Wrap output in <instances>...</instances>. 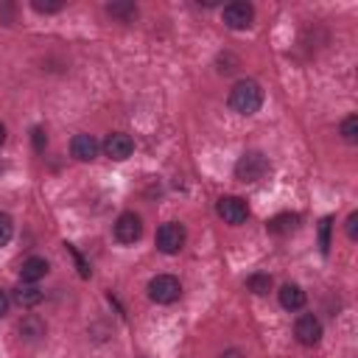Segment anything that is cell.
<instances>
[{
	"label": "cell",
	"mask_w": 358,
	"mask_h": 358,
	"mask_svg": "<svg viewBox=\"0 0 358 358\" xmlns=\"http://www.w3.org/2000/svg\"><path fill=\"white\" fill-rule=\"evenodd\" d=\"M215 213H218L227 224H232V227H238V224H243V221L249 218V207H246V201H243L241 196H221V199L215 201Z\"/></svg>",
	"instance_id": "obj_6"
},
{
	"label": "cell",
	"mask_w": 358,
	"mask_h": 358,
	"mask_svg": "<svg viewBox=\"0 0 358 358\" xmlns=\"http://www.w3.org/2000/svg\"><path fill=\"white\" fill-rule=\"evenodd\" d=\"M64 249H67V252L73 255V260H76V266H78V274H81V277H90V266H87V263H84V257H81V255L76 252V246L64 243Z\"/></svg>",
	"instance_id": "obj_23"
},
{
	"label": "cell",
	"mask_w": 358,
	"mask_h": 358,
	"mask_svg": "<svg viewBox=\"0 0 358 358\" xmlns=\"http://www.w3.org/2000/svg\"><path fill=\"white\" fill-rule=\"evenodd\" d=\"M31 8L39 14H56L64 8V0H31Z\"/></svg>",
	"instance_id": "obj_19"
},
{
	"label": "cell",
	"mask_w": 358,
	"mask_h": 358,
	"mask_svg": "<svg viewBox=\"0 0 358 358\" xmlns=\"http://www.w3.org/2000/svg\"><path fill=\"white\" fill-rule=\"evenodd\" d=\"M221 17H224V25H227V28H232V31H243V28H249L252 20H255V6L246 3V0H235V3L224 6Z\"/></svg>",
	"instance_id": "obj_5"
},
{
	"label": "cell",
	"mask_w": 358,
	"mask_h": 358,
	"mask_svg": "<svg viewBox=\"0 0 358 358\" xmlns=\"http://www.w3.org/2000/svg\"><path fill=\"white\" fill-rule=\"evenodd\" d=\"M330 227H333V218L330 215L322 218V224H319V246H322V255L330 252Z\"/></svg>",
	"instance_id": "obj_20"
},
{
	"label": "cell",
	"mask_w": 358,
	"mask_h": 358,
	"mask_svg": "<svg viewBox=\"0 0 358 358\" xmlns=\"http://www.w3.org/2000/svg\"><path fill=\"white\" fill-rule=\"evenodd\" d=\"M31 140H34V148L42 154V151H45V145H48V131H45L42 126H34V131H31Z\"/></svg>",
	"instance_id": "obj_22"
},
{
	"label": "cell",
	"mask_w": 358,
	"mask_h": 358,
	"mask_svg": "<svg viewBox=\"0 0 358 358\" xmlns=\"http://www.w3.org/2000/svg\"><path fill=\"white\" fill-rule=\"evenodd\" d=\"M218 358H243V352L241 350H224Z\"/></svg>",
	"instance_id": "obj_26"
},
{
	"label": "cell",
	"mask_w": 358,
	"mask_h": 358,
	"mask_svg": "<svg viewBox=\"0 0 358 358\" xmlns=\"http://www.w3.org/2000/svg\"><path fill=\"white\" fill-rule=\"evenodd\" d=\"M294 336L302 347H316L322 341V322L313 313H302L294 322Z\"/></svg>",
	"instance_id": "obj_7"
},
{
	"label": "cell",
	"mask_w": 358,
	"mask_h": 358,
	"mask_svg": "<svg viewBox=\"0 0 358 358\" xmlns=\"http://www.w3.org/2000/svg\"><path fill=\"white\" fill-rule=\"evenodd\" d=\"M50 271V263L45 260V257H28V260H22V266H20V277H22V282H39L45 274Z\"/></svg>",
	"instance_id": "obj_13"
},
{
	"label": "cell",
	"mask_w": 358,
	"mask_h": 358,
	"mask_svg": "<svg viewBox=\"0 0 358 358\" xmlns=\"http://www.w3.org/2000/svg\"><path fill=\"white\" fill-rule=\"evenodd\" d=\"M246 288H249L252 294H268V288H271V277H268L266 271H255L252 277H246Z\"/></svg>",
	"instance_id": "obj_17"
},
{
	"label": "cell",
	"mask_w": 358,
	"mask_h": 358,
	"mask_svg": "<svg viewBox=\"0 0 358 358\" xmlns=\"http://www.w3.org/2000/svg\"><path fill=\"white\" fill-rule=\"evenodd\" d=\"M11 296H14V302H17L20 308H36V305L45 299V294L36 288V282H20Z\"/></svg>",
	"instance_id": "obj_14"
},
{
	"label": "cell",
	"mask_w": 358,
	"mask_h": 358,
	"mask_svg": "<svg viewBox=\"0 0 358 358\" xmlns=\"http://www.w3.org/2000/svg\"><path fill=\"white\" fill-rule=\"evenodd\" d=\"M263 106V87L255 78H241L229 90V109L238 115H255Z\"/></svg>",
	"instance_id": "obj_1"
},
{
	"label": "cell",
	"mask_w": 358,
	"mask_h": 358,
	"mask_svg": "<svg viewBox=\"0 0 358 358\" xmlns=\"http://www.w3.org/2000/svg\"><path fill=\"white\" fill-rule=\"evenodd\" d=\"M6 310H8V294L0 288V319L6 316Z\"/></svg>",
	"instance_id": "obj_25"
},
{
	"label": "cell",
	"mask_w": 358,
	"mask_h": 358,
	"mask_svg": "<svg viewBox=\"0 0 358 358\" xmlns=\"http://www.w3.org/2000/svg\"><path fill=\"white\" fill-rule=\"evenodd\" d=\"M11 235H14V221L8 213H0V246H6L11 241Z\"/></svg>",
	"instance_id": "obj_21"
},
{
	"label": "cell",
	"mask_w": 358,
	"mask_h": 358,
	"mask_svg": "<svg viewBox=\"0 0 358 358\" xmlns=\"http://www.w3.org/2000/svg\"><path fill=\"white\" fill-rule=\"evenodd\" d=\"M98 151H101V145H98V140L92 137V134H76L73 140H70V154L76 157V159H81V162H90V159H95L98 157Z\"/></svg>",
	"instance_id": "obj_11"
},
{
	"label": "cell",
	"mask_w": 358,
	"mask_h": 358,
	"mask_svg": "<svg viewBox=\"0 0 358 358\" xmlns=\"http://www.w3.org/2000/svg\"><path fill=\"white\" fill-rule=\"evenodd\" d=\"M103 151H106L109 159L123 162V159L131 157V151H134V140H131L126 131H112V134H106V140H103Z\"/></svg>",
	"instance_id": "obj_9"
},
{
	"label": "cell",
	"mask_w": 358,
	"mask_h": 358,
	"mask_svg": "<svg viewBox=\"0 0 358 358\" xmlns=\"http://www.w3.org/2000/svg\"><path fill=\"white\" fill-rule=\"evenodd\" d=\"M268 168L271 165L263 151H243L241 159L235 162V179L243 185H252V182H260L268 173Z\"/></svg>",
	"instance_id": "obj_2"
},
{
	"label": "cell",
	"mask_w": 358,
	"mask_h": 358,
	"mask_svg": "<svg viewBox=\"0 0 358 358\" xmlns=\"http://www.w3.org/2000/svg\"><path fill=\"white\" fill-rule=\"evenodd\" d=\"M185 238H187V232H185V227H182L179 221H165V224L157 229L154 243H157V249H159L162 255H176V252L185 246Z\"/></svg>",
	"instance_id": "obj_4"
},
{
	"label": "cell",
	"mask_w": 358,
	"mask_h": 358,
	"mask_svg": "<svg viewBox=\"0 0 358 358\" xmlns=\"http://www.w3.org/2000/svg\"><path fill=\"white\" fill-rule=\"evenodd\" d=\"M106 14L115 17V20H120V22H129L137 14V6L131 0H126V3H106Z\"/></svg>",
	"instance_id": "obj_16"
},
{
	"label": "cell",
	"mask_w": 358,
	"mask_h": 358,
	"mask_svg": "<svg viewBox=\"0 0 358 358\" xmlns=\"http://www.w3.org/2000/svg\"><path fill=\"white\" fill-rule=\"evenodd\" d=\"M338 131H341V137H344V143H350V145H355V143H358V117H355V115H347V117L341 120V126H338Z\"/></svg>",
	"instance_id": "obj_18"
},
{
	"label": "cell",
	"mask_w": 358,
	"mask_h": 358,
	"mask_svg": "<svg viewBox=\"0 0 358 358\" xmlns=\"http://www.w3.org/2000/svg\"><path fill=\"white\" fill-rule=\"evenodd\" d=\"M112 232H115V238L120 243H134L143 235V221H140L137 213H120L117 221H115V227H112Z\"/></svg>",
	"instance_id": "obj_8"
},
{
	"label": "cell",
	"mask_w": 358,
	"mask_h": 358,
	"mask_svg": "<svg viewBox=\"0 0 358 358\" xmlns=\"http://www.w3.org/2000/svg\"><path fill=\"white\" fill-rule=\"evenodd\" d=\"M296 227H299V215L296 213H280V215L266 221V229L271 235H291Z\"/></svg>",
	"instance_id": "obj_15"
},
{
	"label": "cell",
	"mask_w": 358,
	"mask_h": 358,
	"mask_svg": "<svg viewBox=\"0 0 358 358\" xmlns=\"http://www.w3.org/2000/svg\"><path fill=\"white\" fill-rule=\"evenodd\" d=\"M277 296H280V305H282L285 310H302L305 302H308V294H305L296 282H285V285L277 291Z\"/></svg>",
	"instance_id": "obj_12"
},
{
	"label": "cell",
	"mask_w": 358,
	"mask_h": 358,
	"mask_svg": "<svg viewBox=\"0 0 358 358\" xmlns=\"http://www.w3.org/2000/svg\"><path fill=\"white\" fill-rule=\"evenodd\" d=\"M347 238L350 241H358V213H350L347 215Z\"/></svg>",
	"instance_id": "obj_24"
},
{
	"label": "cell",
	"mask_w": 358,
	"mask_h": 358,
	"mask_svg": "<svg viewBox=\"0 0 358 358\" xmlns=\"http://www.w3.org/2000/svg\"><path fill=\"white\" fill-rule=\"evenodd\" d=\"M3 143H6V126L0 123V145H3Z\"/></svg>",
	"instance_id": "obj_27"
},
{
	"label": "cell",
	"mask_w": 358,
	"mask_h": 358,
	"mask_svg": "<svg viewBox=\"0 0 358 358\" xmlns=\"http://www.w3.org/2000/svg\"><path fill=\"white\" fill-rule=\"evenodd\" d=\"M179 294H182V285L173 274H157L148 280V299L157 305H171L179 299Z\"/></svg>",
	"instance_id": "obj_3"
},
{
	"label": "cell",
	"mask_w": 358,
	"mask_h": 358,
	"mask_svg": "<svg viewBox=\"0 0 358 358\" xmlns=\"http://www.w3.org/2000/svg\"><path fill=\"white\" fill-rule=\"evenodd\" d=\"M17 333H20V338H22L25 344H36V341H42V338H45L48 327H45V322H42L36 313H28V316H22V319H20Z\"/></svg>",
	"instance_id": "obj_10"
}]
</instances>
